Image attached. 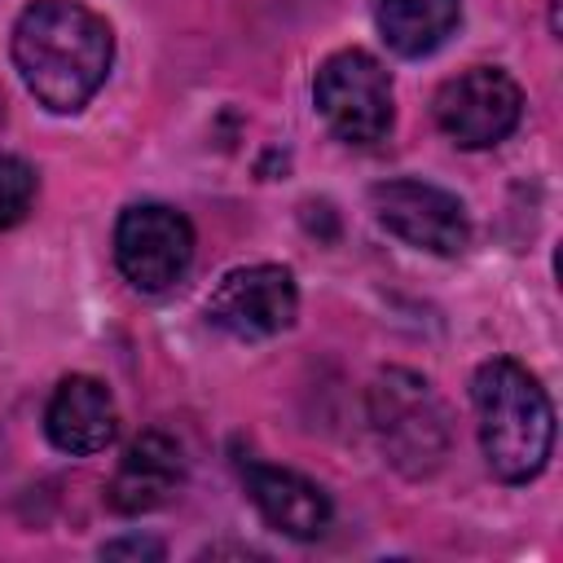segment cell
Wrapping results in <instances>:
<instances>
[{
  "mask_svg": "<svg viewBox=\"0 0 563 563\" xmlns=\"http://www.w3.org/2000/svg\"><path fill=\"white\" fill-rule=\"evenodd\" d=\"M369 422L383 453L405 475H431L449 449V418L431 383L409 369H387L369 387Z\"/></svg>",
  "mask_w": 563,
  "mask_h": 563,
  "instance_id": "3957f363",
  "label": "cell"
},
{
  "mask_svg": "<svg viewBox=\"0 0 563 563\" xmlns=\"http://www.w3.org/2000/svg\"><path fill=\"white\" fill-rule=\"evenodd\" d=\"M471 400H475L479 449L488 471L506 484H523L541 475L554 444V409L541 383L523 365L497 356L475 369Z\"/></svg>",
  "mask_w": 563,
  "mask_h": 563,
  "instance_id": "7a4b0ae2",
  "label": "cell"
},
{
  "mask_svg": "<svg viewBox=\"0 0 563 563\" xmlns=\"http://www.w3.org/2000/svg\"><path fill=\"white\" fill-rule=\"evenodd\" d=\"M299 290L282 264H251L220 277L207 299V317L233 339H268L295 321Z\"/></svg>",
  "mask_w": 563,
  "mask_h": 563,
  "instance_id": "ba28073f",
  "label": "cell"
},
{
  "mask_svg": "<svg viewBox=\"0 0 563 563\" xmlns=\"http://www.w3.org/2000/svg\"><path fill=\"white\" fill-rule=\"evenodd\" d=\"M242 479H246V493L255 501V510L286 537L295 541H312L330 528V497L303 479L299 471H282V466H268V462H246L242 466Z\"/></svg>",
  "mask_w": 563,
  "mask_h": 563,
  "instance_id": "8fae6325",
  "label": "cell"
},
{
  "mask_svg": "<svg viewBox=\"0 0 563 563\" xmlns=\"http://www.w3.org/2000/svg\"><path fill=\"white\" fill-rule=\"evenodd\" d=\"M101 554L106 559H163V545L150 537H123V541L101 545Z\"/></svg>",
  "mask_w": 563,
  "mask_h": 563,
  "instance_id": "5bb4252c",
  "label": "cell"
},
{
  "mask_svg": "<svg viewBox=\"0 0 563 563\" xmlns=\"http://www.w3.org/2000/svg\"><path fill=\"white\" fill-rule=\"evenodd\" d=\"M44 431L70 457L101 453L119 431V413H114V400H110L106 383H97L88 374L62 378L48 409H44Z\"/></svg>",
  "mask_w": 563,
  "mask_h": 563,
  "instance_id": "9c48e42d",
  "label": "cell"
},
{
  "mask_svg": "<svg viewBox=\"0 0 563 563\" xmlns=\"http://www.w3.org/2000/svg\"><path fill=\"white\" fill-rule=\"evenodd\" d=\"M110 26L75 0H35L13 22V66L26 92L53 110H79L110 75Z\"/></svg>",
  "mask_w": 563,
  "mask_h": 563,
  "instance_id": "6da1fadb",
  "label": "cell"
},
{
  "mask_svg": "<svg viewBox=\"0 0 563 563\" xmlns=\"http://www.w3.org/2000/svg\"><path fill=\"white\" fill-rule=\"evenodd\" d=\"M374 216L387 233H396L400 242L431 251V255H457L471 242V224L462 202L427 180H383L369 189Z\"/></svg>",
  "mask_w": 563,
  "mask_h": 563,
  "instance_id": "52a82bcc",
  "label": "cell"
},
{
  "mask_svg": "<svg viewBox=\"0 0 563 563\" xmlns=\"http://www.w3.org/2000/svg\"><path fill=\"white\" fill-rule=\"evenodd\" d=\"M180 479H185L180 444L163 431H145L128 444V453L106 488V501L119 515H145V510H158L180 488Z\"/></svg>",
  "mask_w": 563,
  "mask_h": 563,
  "instance_id": "30bf717a",
  "label": "cell"
},
{
  "mask_svg": "<svg viewBox=\"0 0 563 563\" xmlns=\"http://www.w3.org/2000/svg\"><path fill=\"white\" fill-rule=\"evenodd\" d=\"M523 114L519 84L497 66H471L440 84L435 92V123L466 150H488L515 132Z\"/></svg>",
  "mask_w": 563,
  "mask_h": 563,
  "instance_id": "8992f818",
  "label": "cell"
},
{
  "mask_svg": "<svg viewBox=\"0 0 563 563\" xmlns=\"http://www.w3.org/2000/svg\"><path fill=\"white\" fill-rule=\"evenodd\" d=\"M312 97L325 128L339 141L369 145V141H383L391 128V79L361 48H343L325 57L312 79Z\"/></svg>",
  "mask_w": 563,
  "mask_h": 563,
  "instance_id": "277c9868",
  "label": "cell"
},
{
  "mask_svg": "<svg viewBox=\"0 0 563 563\" xmlns=\"http://www.w3.org/2000/svg\"><path fill=\"white\" fill-rule=\"evenodd\" d=\"M114 260L136 290H167L194 260V224L176 207L136 202L114 224Z\"/></svg>",
  "mask_w": 563,
  "mask_h": 563,
  "instance_id": "5b68a950",
  "label": "cell"
},
{
  "mask_svg": "<svg viewBox=\"0 0 563 563\" xmlns=\"http://www.w3.org/2000/svg\"><path fill=\"white\" fill-rule=\"evenodd\" d=\"M374 22L400 57H422L453 35L457 0H374Z\"/></svg>",
  "mask_w": 563,
  "mask_h": 563,
  "instance_id": "7c38bea8",
  "label": "cell"
},
{
  "mask_svg": "<svg viewBox=\"0 0 563 563\" xmlns=\"http://www.w3.org/2000/svg\"><path fill=\"white\" fill-rule=\"evenodd\" d=\"M35 202V167L18 154H0V229L26 220Z\"/></svg>",
  "mask_w": 563,
  "mask_h": 563,
  "instance_id": "4fadbf2b",
  "label": "cell"
}]
</instances>
